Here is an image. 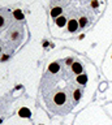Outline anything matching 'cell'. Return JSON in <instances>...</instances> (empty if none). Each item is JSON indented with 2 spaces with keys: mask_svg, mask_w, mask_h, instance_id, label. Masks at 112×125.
I'll list each match as a JSON object with an SVG mask.
<instances>
[{
  "mask_svg": "<svg viewBox=\"0 0 112 125\" xmlns=\"http://www.w3.org/2000/svg\"><path fill=\"white\" fill-rule=\"evenodd\" d=\"M87 74L83 62L69 56L50 62L41 80V95L53 115H68L82 98Z\"/></svg>",
  "mask_w": 112,
  "mask_h": 125,
  "instance_id": "obj_1",
  "label": "cell"
},
{
  "mask_svg": "<svg viewBox=\"0 0 112 125\" xmlns=\"http://www.w3.org/2000/svg\"><path fill=\"white\" fill-rule=\"evenodd\" d=\"M99 0H52L51 16L55 25L76 33L94 21Z\"/></svg>",
  "mask_w": 112,
  "mask_h": 125,
  "instance_id": "obj_2",
  "label": "cell"
},
{
  "mask_svg": "<svg viewBox=\"0 0 112 125\" xmlns=\"http://www.w3.org/2000/svg\"><path fill=\"white\" fill-rule=\"evenodd\" d=\"M26 23L20 12L9 8L0 9V62L14 55L25 39Z\"/></svg>",
  "mask_w": 112,
  "mask_h": 125,
  "instance_id": "obj_3",
  "label": "cell"
}]
</instances>
